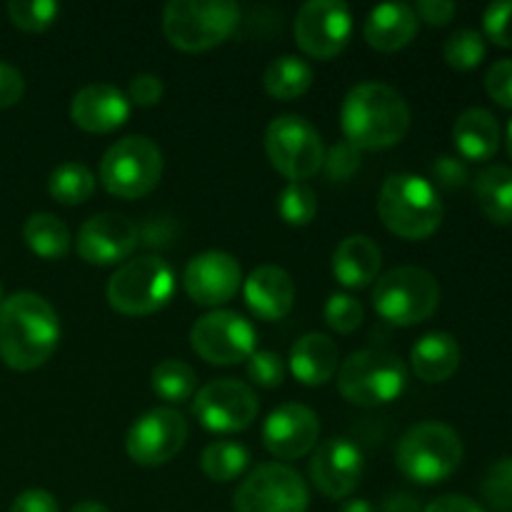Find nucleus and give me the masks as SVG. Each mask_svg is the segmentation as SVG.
Instances as JSON below:
<instances>
[{
    "instance_id": "obj_1",
    "label": "nucleus",
    "mask_w": 512,
    "mask_h": 512,
    "mask_svg": "<svg viewBox=\"0 0 512 512\" xmlns=\"http://www.w3.org/2000/svg\"><path fill=\"white\" fill-rule=\"evenodd\" d=\"M60 320L53 305L38 293L20 290L0 305V358L8 368L28 373L55 353Z\"/></svg>"
},
{
    "instance_id": "obj_2",
    "label": "nucleus",
    "mask_w": 512,
    "mask_h": 512,
    "mask_svg": "<svg viewBox=\"0 0 512 512\" xmlns=\"http://www.w3.org/2000/svg\"><path fill=\"white\" fill-rule=\"evenodd\" d=\"M345 140L363 150H385L398 145L410 128L408 100L393 85L360 83L345 95L340 110Z\"/></svg>"
},
{
    "instance_id": "obj_3",
    "label": "nucleus",
    "mask_w": 512,
    "mask_h": 512,
    "mask_svg": "<svg viewBox=\"0 0 512 512\" xmlns=\"http://www.w3.org/2000/svg\"><path fill=\"white\" fill-rule=\"evenodd\" d=\"M378 213L385 228L405 240H425L443 223V200L430 180L413 173L390 175L380 188Z\"/></svg>"
},
{
    "instance_id": "obj_4",
    "label": "nucleus",
    "mask_w": 512,
    "mask_h": 512,
    "mask_svg": "<svg viewBox=\"0 0 512 512\" xmlns=\"http://www.w3.org/2000/svg\"><path fill=\"white\" fill-rule=\"evenodd\" d=\"M240 23L233 0H170L163 10V33L178 50L203 53L223 43Z\"/></svg>"
},
{
    "instance_id": "obj_5",
    "label": "nucleus",
    "mask_w": 512,
    "mask_h": 512,
    "mask_svg": "<svg viewBox=\"0 0 512 512\" xmlns=\"http://www.w3.org/2000/svg\"><path fill=\"white\" fill-rule=\"evenodd\" d=\"M463 460V440L450 425L418 423L400 438L395 450L398 470L408 480L420 485L443 483L458 470Z\"/></svg>"
},
{
    "instance_id": "obj_6",
    "label": "nucleus",
    "mask_w": 512,
    "mask_h": 512,
    "mask_svg": "<svg viewBox=\"0 0 512 512\" xmlns=\"http://www.w3.org/2000/svg\"><path fill=\"white\" fill-rule=\"evenodd\" d=\"M440 305V283L430 270L418 265H400L378 278L373 290V308L388 323L410 328L425 323Z\"/></svg>"
},
{
    "instance_id": "obj_7",
    "label": "nucleus",
    "mask_w": 512,
    "mask_h": 512,
    "mask_svg": "<svg viewBox=\"0 0 512 512\" xmlns=\"http://www.w3.org/2000/svg\"><path fill=\"white\" fill-rule=\"evenodd\" d=\"M408 383L403 360L383 348L358 350L338 368V390L348 403L360 408L393 403Z\"/></svg>"
},
{
    "instance_id": "obj_8",
    "label": "nucleus",
    "mask_w": 512,
    "mask_h": 512,
    "mask_svg": "<svg viewBox=\"0 0 512 512\" xmlns=\"http://www.w3.org/2000/svg\"><path fill=\"white\" fill-rule=\"evenodd\" d=\"M175 293V275L160 255L125 260L108 280L110 308L123 315H150L165 308Z\"/></svg>"
},
{
    "instance_id": "obj_9",
    "label": "nucleus",
    "mask_w": 512,
    "mask_h": 512,
    "mask_svg": "<svg viewBox=\"0 0 512 512\" xmlns=\"http://www.w3.org/2000/svg\"><path fill=\"white\" fill-rule=\"evenodd\" d=\"M163 175V153L155 140L128 135L105 150L100 160V180L115 198L135 200L158 188Z\"/></svg>"
},
{
    "instance_id": "obj_10",
    "label": "nucleus",
    "mask_w": 512,
    "mask_h": 512,
    "mask_svg": "<svg viewBox=\"0 0 512 512\" xmlns=\"http://www.w3.org/2000/svg\"><path fill=\"white\" fill-rule=\"evenodd\" d=\"M265 153L290 183H305L323 170L325 145L320 133L303 115H278L265 130Z\"/></svg>"
},
{
    "instance_id": "obj_11",
    "label": "nucleus",
    "mask_w": 512,
    "mask_h": 512,
    "mask_svg": "<svg viewBox=\"0 0 512 512\" xmlns=\"http://www.w3.org/2000/svg\"><path fill=\"white\" fill-rule=\"evenodd\" d=\"M235 512H308L310 490L298 470L263 463L238 485Z\"/></svg>"
},
{
    "instance_id": "obj_12",
    "label": "nucleus",
    "mask_w": 512,
    "mask_h": 512,
    "mask_svg": "<svg viewBox=\"0 0 512 512\" xmlns=\"http://www.w3.org/2000/svg\"><path fill=\"white\" fill-rule=\"evenodd\" d=\"M258 395L250 385L233 378H218L198 388L193 415L210 433H240L258 418Z\"/></svg>"
},
{
    "instance_id": "obj_13",
    "label": "nucleus",
    "mask_w": 512,
    "mask_h": 512,
    "mask_svg": "<svg viewBox=\"0 0 512 512\" xmlns=\"http://www.w3.org/2000/svg\"><path fill=\"white\" fill-rule=\"evenodd\" d=\"M253 323L235 310H213L195 320L190 345L210 365H235L255 353Z\"/></svg>"
},
{
    "instance_id": "obj_14",
    "label": "nucleus",
    "mask_w": 512,
    "mask_h": 512,
    "mask_svg": "<svg viewBox=\"0 0 512 512\" xmlns=\"http://www.w3.org/2000/svg\"><path fill=\"white\" fill-rule=\"evenodd\" d=\"M295 40L310 58L340 55L353 33V15L343 0H310L295 15Z\"/></svg>"
},
{
    "instance_id": "obj_15",
    "label": "nucleus",
    "mask_w": 512,
    "mask_h": 512,
    "mask_svg": "<svg viewBox=\"0 0 512 512\" xmlns=\"http://www.w3.org/2000/svg\"><path fill=\"white\" fill-rule=\"evenodd\" d=\"M188 440V420L175 408H153L140 415L128 430L125 450L130 460L145 468L165 465L183 450Z\"/></svg>"
},
{
    "instance_id": "obj_16",
    "label": "nucleus",
    "mask_w": 512,
    "mask_h": 512,
    "mask_svg": "<svg viewBox=\"0 0 512 512\" xmlns=\"http://www.w3.org/2000/svg\"><path fill=\"white\" fill-rule=\"evenodd\" d=\"M140 230L120 213H98L85 220L75 238V250L88 265H118L135 253Z\"/></svg>"
},
{
    "instance_id": "obj_17",
    "label": "nucleus",
    "mask_w": 512,
    "mask_h": 512,
    "mask_svg": "<svg viewBox=\"0 0 512 512\" xmlns=\"http://www.w3.org/2000/svg\"><path fill=\"white\" fill-rule=\"evenodd\" d=\"M363 453L350 438H330L315 450L308 473L315 490L330 500H343L355 493L363 478Z\"/></svg>"
},
{
    "instance_id": "obj_18",
    "label": "nucleus",
    "mask_w": 512,
    "mask_h": 512,
    "mask_svg": "<svg viewBox=\"0 0 512 512\" xmlns=\"http://www.w3.org/2000/svg\"><path fill=\"white\" fill-rule=\"evenodd\" d=\"M185 293L190 295L195 305L203 308H215L223 305L238 293L243 283V270L240 263L230 253L223 250H208L200 253L185 265Z\"/></svg>"
},
{
    "instance_id": "obj_19",
    "label": "nucleus",
    "mask_w": 512,
    "mask_h": 512,
    "mask_svg": "<svg viewBox=\"0 0 512 512\" xmlns=\"http://www.w3.org/2000/svg\"><path fill=\"white\" fill-rule=\"evenodd\" d=\"M320 435V418L315 410L300 403H283L268 415L263 425V445L280 460L305 458Z\"/></svg>"
},
{
    "instance_id": "obj_20",
    "label": "nucleus",
    "mask_w": 512,
    "mask_h": 512,
    "mask_svg": "<svg viewBox=\"0 0 512 512\" xmlns=\"http://www.w3.org/2000/svg\"><path fill=\"white\" fill-rule=\"evenodd\" d=\"M130 100L110 83H90L70 100V120L85 133H113L128 120Z\"/></svg>"
},
{
    "instance_id": "obj_21",
    "label": "nucleus",
    "mask_w": 512,
    "mask_h": 512,
    "mask_svg": "<svg viewBox=\"0 0 512 512\" xmlns=\"http://www.w3.org/2000/svg\"><path fill=\"white\" fill-rule=\"evenodd\" d=\"M245 303L260 320H280L293 310L295 283L280 265H258L243 285Z\"/></svg>"
},
{
    "instance_id": "obj_22",
    "label": "nucleus",
    "mask_w": 512,
    "mask_h": 512,
    "mask_svg": "<svg viewBox=\"0 0 512 512\" xmlns=\"http://www.w3.org/2000/svg\"><path fill=\"white\" fill-rule=\"evenodd\" d=\"M418 25L420 20L413 5L383 3L370 10L363 33L370 48L380 50V53H395L413 43V38L418 35Z\"/></svg>"
},
{
    "instance_id": "obj_23",
    "label": "nucleus",
    "mask_w": 512,
    "mask_h": 512,
    "mask_svg": "<svg viewBox=\"0 0 512 512\" xmlns=\"http://www.w3.org/2000/svg\"><path fill=\"white\" fill-rule=\"evenodd\" d=\"M380 265H383V253L368 235H348L340 240L333 253V275L350 290H363L375 283Z\"/></svg>"
},
{
    "instance_id": "obj_24",
    "label": "nucleus",
    "mask_w": 512,
    "mask_h": 512,
    "mask_svg": "<svg viewBox=\"0 0 512 512\" xmlns=\"http://www.w3.org/2000/svg\"><path fill=\"white\" fill-rule=\"evenodd\" d=\"M338 368V345L325 333H305L290 348V373L308 388H320V385L330 383Z\"/></svg>"
},
{
    "instance_id": "obj_25",
    "label": "nucleus",
    "mask_w": 512,
    "mask_h": 512,
    "mask_svg": "<svg viewBox=\"0 0 512 512\" xmlns=\"http://www.w3.org/2000/svg\"><path fill=\"white\" fill-rule=\"evenodd\" d=\"M453 143L465 160H490L500 148L498 118L485 108L463 110L453 125Z\"/></svg>"
},
{
    "instance_id": "obj_26",
    "label": "nucleus",
    "mask_w": 512,
    "mask_h": 512,
    "mask_svg": "<svg viewBox=\"0 0 512 512\" xmlns=\"http://www.w3.org/2000/svg\"><path fill=\"white\" fill-rule=\"evenodd\" d=\"M410 365L423 383H445L460 368V345L450 333H428L410 350Z\"/></svg>"
},
{
    "instance_id": "obj_27",
    "label": "nucleus",
    "mask_w": 512,
    "mask_h": 512,
    "mask_svg": "<svg viewBox=\"0 0 512 512\" xmlns=\"http://www.w3.org/2000/svg\"><path fill=\"white\" fill-rule=\"evenodd\" d=\"M475 200L495 225H512V168L488 165L475 178Z\"/></svg>"
},
{
    "instance_id": "obj_28",
    "label": "nucleus",
    "mask_w": 512,
    "mask_h": 512,
    "mask_svg": "<svg viewBox=\"0 0 512 512\" xmlns=\"http://www.w3.org/2000/svg\"><path fill=\"white\" fill-rule=\"evenodd\" d=\"M313 80V65L308 60L298 58V55H280V58L270 60L263 75L265 90L275 100L300 98V95L308 93Z\"/></svg>"
},
{
    "instance_id": "obj_29",
    "label": "nucleus",
    "mask_w": 512,
    "mask_h": 512,
    "mask_svg": "<svg viewBox=\"0 0 512 512\" xmlns=\"http://www.w3.org/2000/svg\"><path fill=\"white\" fill-rule=\"evenodd\" d=\"M23 240L38 258L58 260L65 258L70 250V230L58 215L33 213L23 225Z\"/></svg>"
},
{
    "instance_id": "obj_30",
    "label": "nucleus",
    "mask_w": 512,
    "mask_h": 512,
    "mask_svg": "<svg viewBox=\"0 0 512 512\" xmlns=\"http://www.w3.org/2000/svg\"><path fill=\"white\" fill-rule=\"evenodd\" d=\"M250 453L233 440H215L200 455V468L213 483H230L248 470Z\"/></svg>"
},
{
    "instance_id": "obj_31",
    "label": "nucleus",
    "mask_w": 512,
    "mask_h": 512,
    "mask_svg": "<svg viewBox=\"0 0 512 512\" xmlns=\"http://www.w3.org/2000/svg\"><path fill=\"white\" fill-rule=\"evenodd\" d=\"M153 390L168 403H185L198 393V373L183 360H160L153 368Z\"/></svg>"
},
{
    "instance_id": "obj_32",
    "label": "nucleus",
    "mask_w": 512,
    "mask_h": 512,
    "mask_svg": "<svg viewBox=\"0 0 512 512\" xmlns=\"http://www.w3.org/2000/svg\"><path fill=\"white\" fill-rule=\"evenodd\" d=\"M48 193L60 205H80L95 193V175L83 163H60L48 178Z\"/></svg>"
},
{
    "instance_id": "obj_33",
    "label": "nucleus",
    "mask_w": 512,
    "mask_h": 512,
    "mask_svg": "<svg viewBox=\"0 0 512 512\" xmlns=\"http://www.w3.org/2000/svg\"><path fill=\"white\" fill-rule=\"evenodd\" d=\"M488 55V45H485V35L473 28L455 30L443 45V58L450 68L455 70H473Z\"/></svg>"
},
{
    "instance_id": "obj_34",
    "label": "nucleus",
    "mask_w": 512,
    "mask_h": 512,
    "mask_svg": "<svg viewBox=\"0 0 512 512\" xmlns=\"http://www.w3.org/2000/svg\"><path fill=\"white\" fill-rule=\"evenodd\" d=\"M278 213L293 228L310 225L318 215V195L308 183H288L278 198Z\"/></svg>"
},
{
    "instance_id": "obj_35",
    "label": "nucleus",
    "mask_w": 512,
    "mask_h": 512,
    "mask_svg": "<svg viewBox=\"0 0 512 512\" xmlns=\"http://www.w3.org/2000/svg\"><path fill=\"white\" fill-rule=\"evenodd\" d=\"M60 5L55 0H10L8 18L25 33H43L55 23Z\"/></svg>"
},
{
    "instance_id": "obj_36",
    "label": "nucleus",
    "mask_w": 512,
    "mask_h": 512,
    "mask_svg": "<svg viewBox=\"0 0 512 512\" xmlns=\"http://www.w3.org/2000/svg\"><path fill=\"white\" fill-rule=\"evenodd\" d=\"M480 493L493 512H512V458H500L490 465Z\"/></svg>"
},
{
    "instance_id": "obj_37",
    "label": "nucleus",
    "mask_w": 512,
    "mask_h": 512,
    "mask_svg": "<svg viewBox=\"0 0 512 512\" xmlns=\"http://www.w3.org/2000/svg\"><path fill=\"white\" fill-rule=\"evenodd\" d=\"M365 310L363 305L355 298L345 293H335L328 298V305H325V323L340 335H350L363 325Z\"/></svg>"
},
{
    "instance_id": "obj_38",
    "label": "nucleus",
    "mask_w": 512,
    "mask_h": 512,
    "mask_svg": "<svg viewBox=\"0 0 512 512\" xmlns=\"http://www.w3.org/2000/svg\"><path fill=\"white\" fill-rule=\"evenodd\" d=\"M285 373V360L273 350H255L248 358V378L260 388H280Z\"/></svg>"
},
{
    "instance_id": "obj_39",
    "label": "nucleus",
    "mask_w": 512,
    "mask_h": 512,
    "mask_svg": "<svg viewBox=\"0 0 512 512\" xmlns=\"http://www.w3.org/2000/svg\"><path fill=\"white\" fill-rule=\"evenodd\" d=\"M323 170L333 183H345V180H350L360 170V150L350 145L348 140H340V143H335L325 153Z\"/></svg>"
},
{
    "instance_id": "obj_40",
    "label": "nucleus",
    "mask_w": 512,
    "mask_h": 512,
    "mask_svg": "<svg viewBox=\"0 0 512 512\" xmlns=\"http://www.w3.org/2000/svg\"><path fill=\"white\" fill-rule=\"evenodd\" d=\"M485 35L500 48H512V0L490 3L483 13Z\"/></svg>"
},
{
    "instance_id": "obj_41",
    "label": "nucleus",
    "mask_w": 512,
    "mask_h": 512,
    "mask_svg": "<svg viewBox=\"0 0 512 512\" xmlns=\"http://www.w3.org/2000/svg\"><path fill=\"white\" fill-rule=\"evenodd\" d=\"M485 90L503 108H512V58L493 63L485 73Z\"/></svg>"
},
{
    "instance_id": "obj_42",
    "label": "nucleus",
    "mask_w": 512,
    "mask_h": 512,
    "mask_svg": "<svg viewBox=\"0 0 512 512\" xmlns=\"http://www.w3.org/2000/svg\"><path fill=\"white\" fill-rule=\"evenodd\" d=\"M163 80L158 78V75L153 73H138L133 75V80H130L128 85V100L130 105H140V108H153V105H158L160 100H163Z\"/></svg>"
},
{
    "instance_id": "obj_43",
    "label": "nucleus",
    "mask_w": 512,
    "mask_h": 512,
    "mask_svg": "<svg viewBox=\"0 0 512 512\" xmlns=\"http://www.w3.org/2000/svg\"><path fill=\"white\" fill-rule=\"evenodd\" d=\"M433 178L435 183L443 185V188L458 190L468 183V165L460 158H455V155H440L433 163Z\"/></svg>"
},
{
    "instance_id": "obj_44",
    "label": "nucleus",
    "mask_w": 512,
    "mask_h": 512,
    "mask_svg": "<svg viewBox=\"0 0 512 512\" xmlns=\"http://www.w3.org/2000/svg\"><path fill=\"white\" fill-rule=\"evenodd\" d=\"M25 78L15 65L0 60V110L13 108L23 100Z\"/></svg>"
},
{
    "instance_id": "obj_45",
    "label": "nucleus",
    "mask_w": 512,
    "mask_h": 512,
    "mask_svg": "<svg viewBox=\"0 0 512 512\" xmlns=\"http://www.w3.org/2000/svg\"><path fill=\"white\" fill-rule=\"evenodd\" d=\"M10 512H60L58 500L48 493V490H25L10 505Z\"/></svg>"
},
{
    "instance_id": "obj_46",
    "label": "nucleus",
    "mask_w": 512,
    "mask_h": 512,
    "mask_svg": "<svg viewBox=\"0 0 512 512\" xmlns=\"http://www.w3.org/2000/svg\"><path fill=\"white\" fill-rule=\"evenodd\" d=\"M413 10L418 20H425L428 25H448L453 15L458 13V5L450 3V0H420Z\"/></svg>"
},
{
    "instance_id": "obj_47",
    "label": "nucleus",
    "mask_w": 512,
    "mask_h": 512,
    "mask_svg": "<svg viewBox=\"0 0 512 512\" xmlns=\"http://www.w3.org/2000/svg\"><path fill=\"white\" fill-rule=\"evenodd\" d=\"M423 512H485L475 500L465 498V495H443V498L433 500Z\"/></svg>"
},
{
    "instance_id": "obj_48",
    "label": "nucleus",
    "mask_w": 512,
    "mask_h": 512,
    "mask_svg": "<svg viewBox=\"0 0 512 512\" xmlns=\"http://www.w3.org/2000/svg\"><path fill=\"white\" fill-rule=\"evenodd\" d=\"M380 512H420V505L413 495L398 493V495H390V498L385 500L383 510Z\"/></svg>"
},
{
    "instance_id": "obj_49",
    "label": "nucleus",
    "mask_w": 512,
    "mask_h": 512,
    "mask_svg": "<svg viewBox=\"0 0 512 512\" xmlns=\"http://www.w3.org/2000/svg\"><path fill=\"white\" fill-rule=\"evenodd\" d=\"M340 512H380V510H375L373 505L368 503V500L355 498V500H345L343 508H340Z\"/></svg>"
},
{
    "instance_id": "obj_50",
    "label": "nucleus",
    "mask_w": 512,
    "mask_h": 512,
    "mask_svg": "<svg viewBox=\"0 0 512 512\" xmlns=\"http://www.w3.org/2000/svg\"><path fill=\"white\" fill-rule=\"evenodd\" d=\"M70 512H110L105 505L95 503V500H85V503H78Z\"/></svg>"
},
{
    "instance_id": "obj_51",
    "label": "nucleus",
    "mask_w": 512,
    "mask_h": 512,
    "mask_svg": "<svg viewBox=\"0 0 512 512\" xmlns=\"http://www.w3.org/2000/svg\"><path fill=\"white\" fill-rule=\"evenodd\" d=\"M508 153H510V158H512V120H510V125H508Z\"/></svg>"
},
{
    "instance_id": "obj_52",
    "label": "nucleus",
    "mask_w": 512,
    "mask_h": 512,
    "mask_svg": "<svg viewBox=\"0 0 512 512\" xmlns=\"http://www.w3.org/2000/svg\"><path fill=\"white\" fill-rule=\"evenodd\" d=\"M3 300H5L3 298V285H0V305H3Z\"/></svg>"
}]
</instances>
